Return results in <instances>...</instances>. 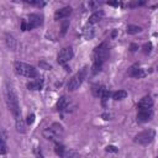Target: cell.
<instances>
[{"mask_svg": "<svg viewBox=\"0 0 158 158\" xmlns=\"http://www.w3.org/2000/svg\"><path fill=\"white\" fill-rule=\"evenodd\" d=\"M33 122H35V115H33V114L27 115V117H26V123H27V125H32Z\"/></svg>", "mask_w": 158, "mask_h": 158, "instance_id": "f546056e", "label": "cell"}, {"mask_svg": "<svg viewBox=\"0 0 158 158\" xmlns=\"http://www.w3.org/2000/svg\"><path fill=\"white\" fill-rule=\"evenodd\" d=\"M73 56H74L73 48H72V47H65V48H63V49L58 53V56H57V62H58L59 64H62V65H65V63H68V62L73 58Z\"/></svg>", "mask_w": 158, "mask_h": 158, "instance_id": "52a82bcc", "label": "cell"}, {"mask_svg": "<svg viewBox=\"0 0 158 158\" xmlns=\"http://www.w3.org/2000/svg\"><path fill=\"white\" fill-rule=\"evenodd\" d=\"M27 2H28V4H31V5L38 6V7H42V6H44V5H46V2H44V1H33V0H31V1H30V0H28Z\"/></svg>", "mask_w": 158, "mask_h": 158, "instance_id": "f1b7e54d", "label": "cell"}, {"mask_svg": "<svg viewBox=\"0 0 158 158\" xmlns=\"http://www.w3.org/2000/svg\"><path fill=\"white\" fill-rule=\"evenodd\" d=\"M102 64L104 63H100V62H93V74H98L99 72H101V69H102Z\"/></svg>", "mask_w": 158, "mask_h": 158, "instance_id": "cb8c5ba5", "label": "cell"}, {"mask_svg": "<svg viewBox=\"0 0 158 158\" xmlns=\"http://www.w3.org/2000/svg\"><path fill=\"white\" fill-rule=\"evenodd\" d=\"M127 74H128L130 77H133V78H143V77L146 75L144 70L141 69V68L138 67V64H135V65L130 67L128 70H127Z\"/></svg>", "mask_w": 158, "mask_h": 158, "instance_id": "7c38bea8", "label": "cell"}, {"mask_svg": "<svg viewBox=\"0 0 158 158\" xmlns=\"http://www.w3.org/2000/svg\"><path fill=\"white\" fill-rule=\"evenodd\" d=\"M42 86H43V79H41V78H37L36 80L27 83V89L28 90H41Z\"/></svg>", "mask_w": 158, "mask_h": 158, "instance_id": "4fadbf2b", "label": "cell"}, {"mask_svg": "<svg viewBox=\"0 0 158 158\" xmlns=\"http://www.w3.org/2000/svg\"><path fill=\"white\" fill-rule=\"evenodd\" d=\"M14 68H15V72L19 75H22V77H26V78H36L37 77L36 68L30 65V64H26L23 62H15Z\"/></svg>", "mask_w": 158, "mask_h": 158, "instance_id": "277c9868", "label": "cell"}, {"mask_svg": "<svg viewBox=\"0 0 158 158\" xmlns=\"http://www.w3.org/2000/svg\"><path fill=\"white\" fill-rule=\"evenodd\" d=\"M142 51H143L144 54L151 53V51H152V43H151V42H146V43L142 46Z\"/></svg>", "mask_w": 158, "mask_h": 158, "instance_id": "d4e9b609", "label": "cell"}, {"mask_svg": "<svg viewBox=\"0 0 158 158\" xmlns=\"http://www.w3.org/2000/svg\"><path fill=\"white\" fill-rule=\"evenodd\" d=\"M94 35H95V30H94L93 25L88 23V25L84 27V30H83V36H84L86 40H91V38L94 37Z\"/></svg>", "mask_w": 158, "mask_h": 158, "instance_id": "9a60e30c", "label": "cell"}, {"mask_svg": "<svg viewBox=\"0 0 158 158\" xmlns=\"http://www.w3.org/2000/svg\"><path fill=\"white\" fill-rule=\"evenodd\" d=\"M5 43H6V46H7L10 49H12V51L16 48V40H15L14 36L10 35V33H6V35H5Z\"/></svg>", "mask_w": 158, "mask_h": 158, "instance_id": "e0dca14e", "label": "cell"}, {"mask_svg": "<svg viewBox=\"0 0 158 158\" xmlns=\"http://www.w3.org/2000/svg\"><path fill=\"white\" fill-rule=\"evenodd\" d=\"M109 96H110V91L107 90V89H104V91H102V94H101V101H102V105H105V102H106V100L109 99Z\"/></svg>", "mask_w": 158, "mask_h": 158, "instance_id": "484cf974", "label": "cell"}, {"mask_svg": "<svg viewBox=\"0 0 158 158\" xmlns=\"http://www.w3.org/2000/svg\"><path fill=\"white\" fill-rule=\"evenodd\" d=\"M27 23H28V30L36 28L43 23V16L38 14H30L27 17Z\"/></svg>", "mask_w": 158, "mask_h": 158, "instance_id": "ba28073f", "label": "cell"}, {"mask_svg": "<svg viewBox=\"0 0 158 158\" xmlns=\"http://www.w3.org/2000/svg\"><path fill=\"white\" fill-rule=\"evenodd\" d=\"M116 35H117V31H114V32H112V38H114Z\"/></svg>", "mask_w": 158, "mask_h": 158, "instance_id": "74e56055", "label": "cell"}, {"mask_svg": "<svg viewBox=\"0 0 158 158\" xmlns=\"http://www.w3.org/2000/svg\"><path fill=\"white\" fill-rule=\"evenodd\" d=\"M105 151H106V152H110V153H117V152H118V148H117L116 146H112V144H109V146H106V148H105Z\"/></svg>", "mask_w": 158, "mask_h": 158, "instance_id": "83f0119b", "label": "cell"}, {"mask_svg": "<svg viewBox=\"0 0 158 158\" xmlns=\"http://www.w3.org/2000/svg\"><path fill=\"white\" fill-rule=\"evenodd\" d=\"M86 74H88V67L84 65L78 73H75V74L69 79V81H68V84H67L68 90H69V91H74V90H77V89L83 84V81L85 80Z\"/></svg>", "mask_w": 158, "mask_h": 158, "instance_id": "7a4b0ae2", "label": "cell"}, {"mask_svg": "<svg viewBox=\"0 0 158 158\" xmlns=\"http://www.w3.org/2000/svg\"><path fill=\"white\" fill-rule=\"evenodd\" d=\"M64 132V128L63 126L59 123V122H53L49 127H47L46 130H43V136L44 138L49 139V141H54V142H58L57 139L63 135Z\"/></svg>", "mask_w": 158, "mask_h": 158, "instance_id": "3957f363", "label": "cell"}, {"mask_svg": "<svg viewBox=\"0 0 158 158\" xmlns=\"http://www.w3.org/2000/svg\"><path fill=\"white\" fill-rule=\"evenodd\" d=\"M21 30H22V31H27V30H28L27 20H22V22H21Z\"/></svg>", "mask_w": 158, "mask_h": 158, "instance_id": "d6a6232c", "label": "cell"}, {"mask_svg": "<svg viewBox=\"0 0 158 158\" xmlns=\"http://www.w3.org/2000/svg\"><path fill=\"white\" fill-rule=\"evenodd\" d=\"M40 67L41 68H43V69H46V70H51L52 69V67H51V64H48V63H46V62H40Z\"/></svg>", "mask_w": 158, "mask_h": 158, "instance_id": "4dcf8cb0", "label": "cell"}, {"mask_svg": "<svg viewBox=\"0 0 158 158\" xmlns=\"http://www.w3.org/2000/svg\"><path fill=\"white\" fill-rule=\"evenodd\" d=\"M67 106H68V99H67V96H60L59 98V100L57 101V105H56V109H57V111H63L64 109H67Z\"/></svg>", "mask_w": 158, "mask_h": 158, "instance_id": "2e32d148", "label": "cell"}, {"mask_svg": "<svg viewBox=\"0 0 158 158\" xmlns=\"http://www.w3.org/2000/svg\"><path fill=\"white\" fill-rule=\"evenodd\" d=\"M101 117H102L104 120H110V117H111V116H110L109 114H102V115H101Z\"/></svg>", "mask_w": 158, "mask_h": 158, "instance_id": "8d00e7d4", "label": "cell"}, {"mask_svg": "<svg viewBox=\"0 0 158 158\" xmlns=\"http://www.w3.org/2000/svg\"><path fill=\"white\" fill-rule=\"evenodd\" d=\"M64 157L65 158H80V154L75 149H67Z\"/></svg>", "mask_w": 158, "mask_h": 158, "instance_id": "603a6c76", "label": "cell"}, {"mask_svg": "<svg viewBox=\"0 0 158 158\" xmlns=\"http://www.w3.org/2000/svg\"><path fill=\"white\" fill-rule=\"evenodd\" d=\"M35 154H36L37 158H43V154H42L41 148H36V149H35Z\"/></svg>", "mask_w": 158, "mask_h": 158, "instance_id": "836d02e7", "label": "cell"}, {"mask_svg": "<svg viewBox=\"0 0 158 158\" xmlns=\"http://www.w3.org/2000/svg\"><path fill=\"white\" fill-rule=\"evenodd\" d=\"M102 16H104V12H102L101 10H98V11H95V12H93V14L90 15V17H89V22H88V23L94 25V23L99 22V21L102 19Z\"/></svg>", "mask_w": 158, "mask_h": 158, "instance_id": "5bb4252c", "label": "cell"}, {"mask_svg": "<svg viewBox=\"0 0 158 158\" xmlns=\"http://www.w3.org/2000/svg\"><path fill=\"white\" fill-rule=\"evenodd\" d=\"M130 49H131V52H136V51L138 49V44H136V43H131Z\"/></svg>", "mask_w": 158, "mask_h": 158, "instance_id": "e575fe53", "label": "cell"}, {"mask_svg": "<svg viewBox=\"0 0 158 158\" xmlns=\"http://www.w3.org/2000/svg\"><path fill=\"white\" fill-rule=\"evenodd\" d=\"M109 57V47L106 44V42H102L101 44H99L94 52H93V62H100L104 63Z\"/></svg>", "mask_w": 158, "mask_h": 158, "instance_id": "5b68a950", "label": "cell"}, {"mask_svg": "<svg viewBox=\"0 0 158 158\" xmlns=\"http://www.w3.org/2000/svg\"><path fill=\"white\" fill-rule=\"evenodd\" d=\"M144 4H146V1H144V0H141V1L136 0V1L130 2V4H128V6H130V7H137V6H142V5H144Z\"/></svg>", "mask_w": 158, "mask_h": 158, "instance_id": "4316f807", "label": "cell"}, {"mask_svg": "<svg viewBox=\"0 0 158 158\" xmlns=\"http://www.w3.org/2000/svg\"><path fill=\"white\" fill-rule=\"evenodd\" d=\"M152 117H153V111H152V109L138 110V112H137V122H139V123L148 122L149 120H152Z\"/></svg>", "mask_w": 158, "mask_h": 158, "instance_id": "9c48e42d", "label": "cell"}, {"mask_svg": "<svg viewBox=\"0 0 158 158\" xmlns=\"http://www.w3.org/2000/svg\"><path fill=\"white\" fill-rule=\"evenodd\" d=\"M153 106V99L149 96V95H146L143 96L138 104H137V109L138 110H146V109H151Z\"/></svg>", "mask_w": 158, "mask_h": 158, "instance_id": "8fae6325", "label": "cell"}, {"mask_svg": "<svg viewBox=\"0 0 158 158\" xmlns=\"http://www.w3.org/2000/svg\"><path fill=\"white\" fill-rule=\"evenodd\" d=\"M68 27H69V21H64V22L62 23V35H64V33L67 32Z\"/></svg>", "mask_w": 158, "mask_h": 158, "instance_id": "1f68e13d", "label": "cell"}, {"mask_svg": "<svg viewBox=\"0 0 158 158\" xmlns=\"http://www.w3.org/2000/svg\"><path fill=\"white\" fill-rule=\"evenodd\" d=\"M127 96V93L125 91V90H117V91H115L114 94H112V99L114 100H122V99H125Z\"/></svg>", "mask_w": 158, "mask_h": 158, "instance_id": "7402d4cb", "label": "cell"}, {"mask_svg": "<svg viewBox=\"0 0 158 158\" xmlns=\"http://www.w3.org/2000/svg\"><path fill=\"white\" fill-rule=\"evenodd\" d=\"M104 86L102 85H99V84H95V85H93V94H94V96H96V98H100L101 96V94H102V91H104Z\"/></svg>", "mask_w": 158, "mask_h": 158, "instance_id": "44dd1931", "label": "cell"}, {"mask_svg": "<svg viewBox=\"0 0 158 158\" xmlns=\"http://www.w3.org/2000/svg\"><path fill=\"white\" fill-rule=\"evenodd\" d=\"M54 151H56V153L59 156V157H64V154H65V147L60 143V142H54Z\"/></svg>", "mask_w": 158, "mask_h": 158, "instance_id": "d6986e66", "label": "cell"}, {"mask_svg": "<svg viewBox=\"0 0 158 158\" xmlns=\"http://www.w3.org/2000/svg\"><path fill=\"white\" fill-rule=\"evenodd\" d=\"M70 14H72V7H70V6H64V7L57 10V11L54 12V20H56V21L63 20V19L68 17Z\"/></svg>", "mask_w": 158, "mask_h": 158, "instance_id": "30bf717a", "label": "cell"}, {"mask_svg": "<svg viewBox=\"0 0 158 158\" xmlns=\"http://www.w3.org/2000/svg\"><path fill=\"white\" fill-rule=\"evenodd\" d=\"M15 125H16V131L20 132V133H25L26 132V126H25V121L19 117L15 120Z\"/></svg>", "mask_w": 158, "mask_h": 158, "instance_id": "ac0fdd59", "label": "cell"}, {"mask_svg": "<svg viewBox=\"0 0 158 158\" xmlns=\"http://www.w3.org/2000/svg\"><path fill=\"white\" fill-rule=\"evenodd\" d=\"M142 31V27L137 26V25H128L126 27V32L128 35H136V33H139Z\"/></svg>", "mask_w": 158, "mask_h": 158, "instance_id": "ffe728a7", "label": "cell"}, {"mask_svg": "<svg viewBox=\"0 0 158 158\" xmlns=\"http://www.w3.org/2000/svg\"><path fill=\"white\" fill-rule=\"evenodd\" d=\"M6 104H7V107H9L10 112L15 117V120L21 117V111H20V105H19L17 96L11 89H7V91H6Z\"/></svg>", "mask_w": 158, "mask_h": 158, "instance_id": "6da1fadb", "label": "cell"}, {"mask_svg": "<svg viewBox=\"0 0 158 158\" xmlns=\"http://www.w3.org/2000/svg\"><path fill=\"white\" fill-rule=\"evenodd\" d=\"M157 158H158V156H157Z\"/></svg>", "mask_w": 158, "mask_h": 158, "instance_id": "f35d334b", "label": "cell"}, {"mask_svg": "<svg viewBox=\"0 0 158 158\" xmlns=\"http://www.w3.org/2000/svg\"><path fill=\"white\" fill-rule=\"evenodd\" d=\"M154 136H156L154 130L148 128V130H144V131L137 133L135 137V142L138 144H142V146H147L154 139Z\"/></svg>", "mask_w": 158, "mask_h": 158, "instance_id": "8992f818", "label": "cell"}, {"mask_svg": "<svg viewBox=\"0 0 158 158\" xmlns=\"http://www.w3.org/2000/svg\"><path fill=\"white\" fill-rule=\"evenodd\" d=\"M89 6H90V7H93V9L95 10V9L99 6V2H89Z\"/></svg>", "mask_w": 158, "mask_h": 158, "instance_id": "d590c367", "label": "cell"}]
</instances>
